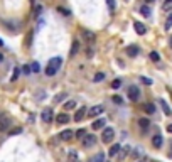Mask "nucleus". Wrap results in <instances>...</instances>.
Segmentation results:
<instances>
[{
    "label": "nucleus",
    "mask_w": 172,
    "mask_h": 162,
    "mask_svg": "<svg viewBox=\"0 0 172 162\" xmlns=\"http://www.w3.org/2000/svg\"><path fill=\"white\" fill-rule=\"evenodd\" d=\"M61 64H63V59H61V57H52V59L49 61L47 68H46V74H47V76H54L57 71H59Z\"/></svg>",
    "instance_id": "f257e3e1"
},
{
    "label": "nucleus",
    "mask_w": 172,
    "mask_h": 162,
    "mask_svg": "<svg viewBox=\"0 0 172 162\" xmlns=\"http://www.w3.org/2000/svg\"><path fill=\"white\" fill-rule=\"evenodd\" d=\"M113 137H115V130L112 127H106L105 130H103V134H101V142L103 143H110L113 140Z\"/></svg>",
    "instance_id": "f03ea898"
},
{
    "label": "nucleus",
    "mask_w": 172,
    "mask_h": 162,
    "mask_svg": "<svg viewBox=\"0 0 172 162\" xmlns=\"http://www.w3.org/2000/svg\"><path fill=\"white\" fill-rule=\"evenodd\" d=\"M95 143H96L95 135H84L83 139H81V145H83V149H91V147H95Z\"/></svg>",
    "instance_id": "7ed1b4c3"
},
{
    "label": "nucleus",
    "mask_w": 172,
    "mask_h": 162,
    "mask_svg": "<svg viewBox=\"0 0 172 162\" xmlns=\"http://www.w3.org/2000/svg\"><path fill=\"white\" fill-rule=\"evenodd\" d=\"M10 127V118L7 113H0V132H7Z\"/></svg>",
    "instance_id": "20e7f679"
},
{
    "label": "nucleus",
    "mask_w": 172,
    "mask_h": 162,
    "mask_svg": "<svg viewBox=\"0 0 172 162\" xmlns=\"http://www.w3.org/2000/svg\"><path fill=\"white\" fill-rule=\"evenodd\" d=\"M128 98H130L132 102H137V100L140 98V89H138V86H135V85L128 86Z\"/></svg>",
    "instance_id": "39448f33"
},
{
    "label": "nucleus",
    "mask_w": 172,
    "mask_h": 162,
    "mask_svg": "<svg viewBox=\"0 0 172 162\" xmlns=\"http://www.w3.org/2000/svg\"><path fill=\"white\" fill-rule=\"evenodd\" d=\"M41 118L42 122H46V123H51L52 118H54V111H52V108H44L41 113Z\"/></svg>",
    "instance_id": "423d86ee"
},
{
    "label": "nucleus",
    "mask_w": 172,
    "mask_h": 162,
    "mask_svg": "<svg viewBox=\"0 0 172 162\" xmlns=\"http://www.w3.org/2000/svg\"><path fill=\"white\" fill-rule=\"evenodd\" d=\"M88 117H91V118H95V117H98V115H101L103 113V106L101 105H96V106H93V108H89L88 111Z\"/></svg>",
    "instance_id": "0eeeda50"
},
{
    "label": "nucleus",
    "mask_w": 172,
    "mask_h": 162,
    "mask_svg": "<svg viewBox=\"0 0 172 162\" xmlns=\"http://www.w3.org/2000/svg\"><path fill=\"white\" fill-rule=\"evenodd\" d=\"M105 125H106V120L105 118H98V120H95L93 122V130H101V128H105Z\"/></svg>",
    "instance_id": "6e6552de"
},
{
    "label": "nucleus",
    "mask_w": 172,
    "mask_h": 162,
    "mask_svg": "<svg viewBox=\"0 0 172 162\" xmlns=\"http://www.w3.org/2000/svg\"><path fill=\"white\" fill-rule=\"evenodd\" d=\"M83 37H84V41H86V42H95L96 35H95V32H91V31H86V29H83Z\"/></svg>",
    "instance_id": "1a4fd4ad"
},
{
    "label": "nucleus",
    "mask_w": 172,
    "mask_h": 162,
    "mask_svg": "<svg viewBox=\"0 0 172 162\" xmlns=\"http://www.w3.org/2000/svg\"><path fill=\"white\" fill-rule=\"evenodd\" d=\"M133 27H135V32H137L138 35H143L147 32V27L143 26L142 22H133Z\"/></svg>",
    "instance_id": "9d476101"
},
{
    "label": "nucleus",
    "mask_w": 172,
    "mask_h": 162,
    "mask_svg": "<svg viewBox=\"0 0 172 162\" xmlns=\"http://www.w3.org/2000/svg\"><path fill=\"white\" fill-rule=\"evenodd\" d=\"M162 143H164L162 135H154L152 137V145L155 147V149H160V147H162Z\"/></svg>",
    "instance_id": "9b49d317"
},
{
    "label": "nucleus",
    "mask_w": 172,
    "mask_h": 162,
    "mask_svg": "<svg viewBox=\"0 0 172 162\" xmlns=\"http://www.w3.org/2000/svg\"><path fill=\"white\" fill-rule=\"evenodd\" d=\"M84 115H86V108H84V106H81L80 110L74 113V122H81V120L84 118Z\"/></svg>",
    "instance_id": "f8f14e48"
},
{
    "label": "nucleus",
    "mask_w": 172,
    "mask_h": 162,
    "mask_svg": "<svg viewBox=\"0 0 172 162\" xmlns=\"http://www.w3.org/2000/svg\"><path fill=\"white\" fill-rule=\"evenodd\" d=\"M56 122H57V123H61V125H63V123H69V117H68V113L64 111V113H59L56 117Z\"/></svg>",
    "instance_id": "ddd939ff"
},
{
    "label": "nucleus",
    "mask_w": 172,
    "mask_h": 162,
    "mask_svg": "<svg viewBox=\"0 0 172 162\" xmlns=\"http://www.w3.org/2000/svg\"><path fill=\"white\" fill-rule=\"evenodd\" d=\"M138 51H140V49H138V46H128V48H127V54L130 57H135L138 54Z\"/></svg>",
    "instance_id": "4468645a"
},
{
    "label": "nucleus",
    "mask_w": 172,
    "mask_h": 162,
    "mask_svg": "<svg viewBox=\"0 0 172 162\" xmlns=\"http://www.w3.org/2000/svg\"><path fill=\"white\" fill-rule=\"evenodd\" d=\"M73 135H74V132L64 130V132H61V140H66V142H69V140L73 139Z\"/></svg>",
    "instance_id": "2eb2a0df"
},
{
    "label": "nucleus",
    "mask_w": 172,
    "mask_h": 162,
    "mask_svg": "<svg viewBox=\"0 0 172 162\" xmlns=\"http://www.w3.org/2000/svg\"><path fill=\"white\" fill-rule=\"evenodd\" d=\"M159 103H160V106H162V110H164V113L169 117V115H172V110H170V106L166 103V100H159Z\"/></svg>",
    "instance_id": "dca6fc26"
},
{
    "label": "nucleus",
    "mask_w": 172,
    "mask_h": 162,
    "mask_svg": "<svg viewBox=\"0 0 172 162\" xmlns=\"http://www.w3.org/2000/svg\"><path fill=\"white\" fill-rule=\"evenodd\" d=\"M64 111H69V110H74V108H76V102H74V100H69V102H66L64 103Z\"/></svg>",
    "instance_id": "f3484780"
},
{
    "label": "nucleus",
    "mask_w": 172,
    "mask_h": 162,
    "mask_svg": "<svg viewBox=\"0 0 172 162\" xmlns=\"http://www.w3.org/2000/svg\"><path fill=\"white\" fill-rule=\"evenodd\" d=\"M89 162H105V154L103 152H98L96 156H93V159Z\"/></svg>",
    "instance_id": "a211bd4d"
},
{
    "label": "nucleus",
    "mask_w": 172,
    "mask_h": 162,
    "mask_svg": "<svg viewBox=\"0 0 172 162\" xmlns=\"http://www.w3.org/2000/svg\"><path fill=\"white\" fill-rule=\"evenodd\" d=\"M78 49H80V42H78V41H73V46H71V52H69V56H71V57L76 56Z\"/></svg>",
    "instance_id": "6ab92c4d"
},
{
    "label": "nucleus",
    "mask_w": 172,
    "mask_h": 162,
    "mask_svg": "<svg viewBox=\"0 0 172 162\" xmlns=\"http://www.w3.org/2000/svg\"><path fill=\"white\" fill-rule=\"evenodd\" d=\"M140 14L143 17H150V14H152V12H150V7L149 5H142L140 7Z\"/></svg>",
    "instance_id": "aec40b11"
},
{
    "label": "nucleus",
    "mask_w": 172,
    "mask_h": 162,
    "mask_svg": "<svg viewBox=\"0 0 172 162\" xmlns=\"http://www.w3.org/2000/svg\"><path fill=\"white\" fill-rule=\"evenodd\" d=\"M162 10H166V12H170V10H172V0H164Z\"/></svg>",
    "instance_id": "412c9836"
},
{
    "label": "nucleus",
    "mask_w": 172,
    "mask_h": 162,
    "mask_svg": "<svg viewBox=\"0 0 172 162\" xmlns=\"http://www.w3.org/2000/svg\"><path fill=\"white\" fill-rule=\"evenodd\" d=\"M143 110H145L147 113H150V115L155 113V106H154L152 103H145V105H143Z\"/></svg>",
    "instance_id": "4be33fe9"
},
{
    "label": "nucleus",
    "mask_w": 172,
    "mask_h": 162,
    "mask_svg": "<svg viewBox=\"0 0 172 162\" xmlns=\"http://www.w3.org/2000/svg\"><path fill=\"white\" fill-rule=\"evenodd\" d=\"M120 150H121V147L118 145V143H115V145H112V149H110V156H112V157H113V156H117Z\"/></svg>",
    "instance_id": "5701e85b"
},
{
    "label": "nucleus",
    "mask_w": 172,
    "mask_h": 162,
    "mask_svg": "<svg viewBox=\"0 0 172 162\" xmlns=\"http://www.w3.org/2000/svg\"><path fill=\"white\" fill-rule=\"evenodd\" d=\"M138 125H140L142 128H149L150 120H149V118H140V120H138Z\"/></svg>",
    "instance_id": "b1692460"
},
{
    "label": "nucleus",
    "mask_w": 172,
    "mask_h": 162,
    "mask_svg": "<svg viewBox=\"0 0 172 162\" xmlns=\"http://www.w3.org/2000/svg\"><path fill=\"white\" fill-rule=\"evenodd\" d=\"M170 29H172V10H170L169 17H167V20H166V31H170Z\"/></svg>",
    "instance_id": "393cba45"
},
{
    "label": "nucleus",
    "mask_w": 172,
    "mask_h": 162,
    "mask_svg": "<svg viewBox=\"0 0 172 162\" xmlns=\"http://www.w3.org/2000/svg\"><path fill=\"white\" fill-rule=\"evenodd\" d=\"M31 71H32V73H39V71H41V64H39V63H32L31 64Z\"/></svg>",
    "instance_id": "a878e982"
},
{
    "label": "nucleus",
    "mask_w": 172,
    "mask_h": 162,
    "mask_svg": "<svg viewBox=\"0 0 172 162\" xmlns=\"http://www.w3.org/2000/svg\"><path fill=\"white\" fill-rule=\"evenodd\" d=\"M150 59H152L154 63H159V61H160V56H159V52L152 51V52H150Z\"/></svg>",
    "instance_id": "bb28decb"
},
{
    "label": "nucleus",
    "mask_w": 172,
    "mask_h": 162,
    "mask_svg": "<svg viewBox=\"0 0 172 162\" xmlns=\"http://www.w3.org/2000/svg\"><path fill=\"white\" fill-rule=\"evenodd\" d=\"M103 80H105V73H96L95 74V80H93V81H95V83H100V81H103Z\"/></svg>",
    "instance_id": "cd10ccee"
},
{
    "label": "nucleus",
    "mask_w": 172,
    "mask_h": 162,
    "mask_svg": "<svg viewBox=\"0 0 172 162\" xmlns=\"http://www.w3.org/2000/svg\"><path fill=\"white\" fill-rule=\"evenodd\" d=\"M19 74H20V68H14V74H12V81L19 80Z\"/></svg>",
    "instance_id": "c85d7f7f"
},
{
    "label": "nucleus",
    "mask_w": 172,
    "mask_h": 162,
    "mask_svg": "<svg viewBox=\"0 0 172 162\" xmlns=\"http://www.w3.org/2000/svg\"><path fill=\"white\" fill-rule=\"evenodd\" d=\"M57 10H59L63 15H66V17H69V15H71V12H69L68 9H64V7H57Z\"/></svg>",
    "instance_id": "c756f323"
},
{
    "label": "nucleus",
    "mask_w": 172,
    "mask_h": 162,
    "mask_svg": "<svg viewBox=\"0 0 172 162\" xmlns=\"http://www.w3.org/2000/svg\"><path fill=\"white\" fill-rule=\"evenodd\" d=\"M84 135H86L84 128H80V130H78V132H76V139H80V140H81V139H83V137H84Z\"/></svg>",
    "instance_id": "7c9ffc66"
},
{
    "label": "nucleus",
    "mask_w": 172,
    "mask_h": 162,
    "mask_svg": "<svg viewBox=\"0 0 172 162\" xmlns=\"http://www.w3.org/2000/svg\"><path fill=\"white\" fill-rule=\"evenodd\" d=\"M17 134H22V128L17 127V128H12V130L9 132V135H17Z\"/></svg>",
    "instance_id": "2f4dec72"
},
{
    "label": "nucleus",
    "mask_w": 172,
    "mask_h": 162,
    "mask_svg": "<svg viewBox=\"0 0 172 162\" xmlns=\"http://www.w3.org/2000/svg\"><path fill=\"white\" fill-rule=\"evenodd\" d=\"M120 86H121V80H115V81L112 83V88H113V89H118Z\"/></svg>",
    "instance_id": "473e14b6"
},
{
    "label": "nucleus",
    "mask_w": 172,
    "mask_h": 162,
    "mask_svg": "<svg viewBox=\"0 0 172 162\" xmlns=\"http://www.w3.org/2000/svg\"><path fill=\"white\" fill-rule=\"evenodd\" d=\"M106 3H108L110 12H115V0H106Z\"/></svg>",
    "instance_id": "72a5a7b5"
},
{
    "label": "nucleus",
    "mask_w": 172,
    "mask_h": 162,
    "mask_svg": "<svg viewBox=\"0 0 172 162\" xmlns=\"http://www.w3.org/2000/svg\"><path fill=\"white\" fill-rule=\"evenodd\" d=\"M26 46H27V48H31V46H32V31L29 32V35H27V42H26Z\"/></svg>",
    "instance_id": "f704fd0d"
},
{
    "label": "nucleus",
    "mask_w": 172,
    "mask_h": 162,
    "mask_svg": "<svg viewBox=\"0 0 172 162\" xmlns=\"http://www.w3.org/2000/svg\"><path fill=\"white\" fill-rule=\"evenodd\" d=\"M22 73H24V74L32 73V71H31V66H22Z\"/></svg>",
    "instance_id": "c9c22d12"
},
{
    "label": "nucleus",
    "mask_w": 172,
    "mask_h": 162,
    "mask_svg": "<svg viewBox=\"0 0 172 162\" xmlns=\"http://www.w3.org/2000/svg\"><path fill=\"white\" fill-rule=\"evenodd\" d=\"M140 81H142V83H145V85H152V80H149V78H145V76H142V78H140Z\"/></svg>",
    "instance_id": "e433bc0d"
},
{
    "label": "nucleus",
    "mask_w": 172,
    "mask_h": 162,
    "mask_svg": "<svg viewBox=\"0 0 172 162\" xmlns=\"http://www.w3.org/2000/svg\"><path fill=\"white\" fill-rule=\"evenodd\" d=\"M113 102L115 103H120V105H121V98H120V96H113Z\"/></svg>",
    "instance_id": "4c0bfd02"
},
{
    "label": "nucleus",
    "mask_w": 172,
    "mask_h": 162,
    "mask_svg": "<svg viewBox=\"0 0 172 162\" xmlns=\"http://www.w3.org/2000/svg\"><path fill=\"white\" fill-rule=\"evenodd\" d=\"M137 162H149V159H147V156H142L140 159H138Z\"/></svg>",
    "instance_id": "58836bf2"
},
{
    "label": "nucleus",
    "mask_w": 172,
    "mask_h": 162,
    "mask_svg": "<svg viewBox=\"0 0 172 162\" xmlns=\"http://www.w3.org/2000/svg\"><path fill=\"white\" fill-rule=\"evenodd\" d=\"M64 96H66V93H61V95H59V96H57V98H56V102H61V100H63Z\"/></svg>",
    "instance_id": "ea45409f"
},
{
    "label": "nucleus",
    "mask_w": 172,
    "mask_h": 162,
    "mask_svg": "<svg viewBox=\"0 0 172 162\" xmlns=\"http://www.w3.org/2000/svg\"><path fill=\"white\" fill-rule=\"evenodd\" d=\"M86 56H88V57H91V56H93V51H91V49H89V48L86 49Z\"/></svg>",
    "instance_id": "a19ab883"
},
{
    "label": "nucleus",
    "mask_w": 172,
    "mask_h": 162,
    "mask_svg": "<svg viewBox=\"0 0 172 162\" xmlns=\"http://www.w3.org/2000/svg\"><path fill=\"white\" fill-rule=\"evenodd\" d=\"M167 132H170V134H172V123L167 125Z\"/></svg>",
    "instance_id": "79ce46f5"
},
{
    "label": "nucleus",
    "mask_w": 172,
    "mask_h": 162,
    "mask_svg": "<svg viewBox=\"0 0 172 162\" xmlns=\"http://www.w3.org/2000/svg\"><path fill=\"white\" fill-rule=\"evenodd\" d=\"M152 2H155V0H147V3H152Z\"/></svg>",
    "instance_id": "37998d69"
},
{
    "label": "nucleus",
    "mask_w": 172,
    "mask_h": 162,
    "mask_svg": "<svg viewBox=\"0 0 172 162\" xmlns=\"http://www.w3.org/2000/svg\"><path fill=\"white\" fill-rule=\"evenodd\" d=\"M0 46H3V41H2V39H0Z\"/></svg>",
    "instance_id": "c03bdc74"
},
{
    "label": "nucleus",
    "mask_w": 172,
    "mask_h": 162,
    "mask_svg": "<svg viewBox=\"0 0 172 162\" xmlns=\"http://www.w3.org/2000/svg\"><path fill=\"white\" fill-rule=\"evenodd\" d=\"M2 59H3V56H2V54H0V61H2Z\"/></svg>",
    "instance_id": "a18cd8bd"
},
{
    "label": "nucleus",
    "mask_w": 172,
    "mask_h": 162,
    "mask_svg": "<svg viewBox=\"0 0 172 162\" xmlns=\"http://www.w3.org/2000/svg\"><path fill=\"white\" fill-rule=\"evenodd\" d=\"M170 46H172V35H170Z\"/></svg>",
    "instance_id": "49530a36"
},
{
    "label": "nucleus",
    "mask_w": 172,
    "mask_h": 162,
    "mask_svg": "<svg viewBox=\"0 0 172 162\" xmlns=\"http://www.w3.org/2000/svg\"><path fill=\"white\" fill-rule=\"evenodd\" d=\"M152 162H157V160H152Z\"/></svg>",
    "instance_id": "de8ad7c7"
}]
</instances>
